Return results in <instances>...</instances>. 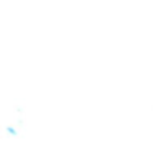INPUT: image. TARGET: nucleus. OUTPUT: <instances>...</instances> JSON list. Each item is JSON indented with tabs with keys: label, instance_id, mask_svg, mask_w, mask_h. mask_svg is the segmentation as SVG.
Returning <instances> with one entry per match:
<instances>
[]
</instances>
